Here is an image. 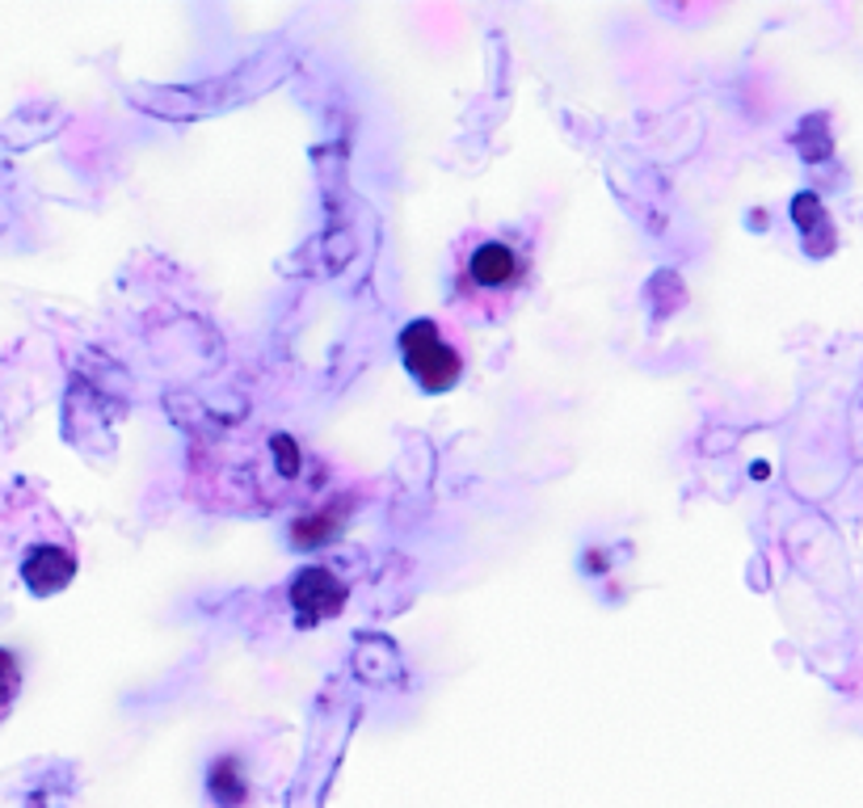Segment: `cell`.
Returning a JSON list of instances; mask_svg holds the SVG:
<instances>
[{"mask_svg": "<svg viewBox=\"0 0 863 808\" xmlns=\"http://www.w3.org/2000/svg\"><path fill=\"white\" fill-rule=\"evenodd\" d=\"M17 695H22V666H17V657L9 648H0V724L13 711Z\"/></svg>", "mask_w": 863, "mask_h": 808, "instance_id": "cell-5", "label": "cell"}, {"mask_svg": "<svg viewBox=\"0 0 863 808\" xmlns=\"http://www.w3.org/2000/svg\"><path fill=\"white\" fill-rule=\"evenodd\" d=\"M22 573H26L34 594H51V589L67 585V577H72V556H60L56 548H38L22 564Z\"/></svg>", "mask_w": 863, "mask_h": 808, "instance_id": "cell-4", "label": "cell"}, {"mask_svg": "<svg viewBox=\"0 0 863 808\" xmlns=\"http://www.w3.org/2000/svg\"><path fill=\"white\" fill-rule=\"evenodd\" d=\"M291 598H295V607H304L308 619H317V614H333L342 607V598H346V589L333 582L324 569H308L295 589H291Z\"/></svg>", "mask_w": 863, "mask_h": 808, "instance_id": "cell-3", "label": "cell"}, {"mask_svg": "<svg viewBox=\"0 0 863 808\" xmlns=\"http://www.w3.org/2000/svg\"><path fill=\"white\" fill-rule=\"evenodd\" d=\"M531 287V253L510 236H468L455 249L451 312L464 321L493 324Z\"/></svg>", "mask_w": 863, "mask_h": 808, "instance_id": "cell-1", "label": "cell"}, {"mask_svg": "<svg viewBox=\"0 0 863 808\" xmlns=\"http://www.w3.org/2000/svg\"><path fill=\"white\" fill-rule=\"evenodd\" d=\"M400 358L405 371L417 380L421 391H451L464 375V358L443 337V328L434 321H414L400 333Z\"/></svg>", "mask_w": 863, "mask_h": 808, "instance_id": "cell-2", "label": "cell"}]
</instances>
